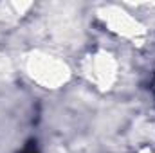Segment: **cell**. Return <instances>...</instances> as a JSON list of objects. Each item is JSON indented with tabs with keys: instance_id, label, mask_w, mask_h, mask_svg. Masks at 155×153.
Instances as JSON below:
<instances>
[{
	"instance_id": "1",
	"label": "cell",
	"mask_w": 155,
	"mask_h": 153,
	"mask_svg": "<svg viewBox=\"0 0 155 153\" xmlns=\"http://www.w3.org/2000/svg\"><path fill=\"white\" fill-rule=\"evenodd\" d=\"M24 70L35 83L43 88H58L69 79V67L56 56L47 52H31L24 60Z\"/></svg>"
},
{
	"instance_id": "2",
	"label": "cell",
	"mask_w": 155,
	"mask_h": 153,
	"mask_svg": "<svg viewBox=\"0 0 155 153\" xmlns=\"http://www.w3.org/2000/svg\"><path fill=\"white\" fill-rule=\"evenodd\" d=\"M81 70L97 88H110L117 79V61L108 52H96L81 61Z\"/></svg>"
}]
</instances>
